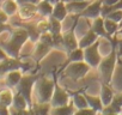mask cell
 Here are the masks:
<instances>
[{"label": "cell", "mask_w": 122, "mask_h": 115, "mask_svg": "<svg viewBox=\"0 0 122 115\" xmlns=\"http://www.w3.org/2000/svg\"><path fill=\"white\" fill-rule=\"evenodd\" d=\"M29 40V34L24 28H18L16 30L11 31V37L0 43V47H1L9 56L11 58H19V53L22 47L25 44V42Z\"/></svg>", "instance_id": "obj_1"}, {"label": "cell", "mask_w": 122, "mask_h": 115, "mask_svg": "<svg viewBox=\"0 0 122 115\" xmlns=\"http://www.w3.org/2000/svg\"><path fill=\"white\" fill-rule=\"evenodd\" d=\"M117 56H118L117 47L112 46V49L110 50V53L101 60V63L98 65V73H99L101 83H107V84L110 83V80L112 78V74H114Z\"/></svg>", "instance_id": "obj_2"}, {"label": "cell", "mask_w": 122, "mask_h": 115, "mask_svg": "<svg viewBox=\"0 0 122 115\" xmlns=\"http://www.w3.org/2000/svg\"><path fill=\"white\" fill-rule=\"evenodd\" d=\"M54 89H55V84L51 79H48L46 77H40L34 86L36 102L50 103L51 96L54 94Z\"/></svg>", "instance_id": "obj_3"}, {"label": "cell", "mask_w": 122, "mask_h": 115, "mask_svg": "<svg viewBox=\"0 0 122 115\" xmlns=\"http://www.w3.org/2000/svg\"><path fill=\"white\" fill-rule=\"evenodd\" d=\"M40 78V76L37 74H30V76H23L20 82L18 83V85L16 86L17 92H19L20 95H23L25 97V99L29 103V107H32V92H34V86L35 83L37 82V79Z\"/></svg>", "instance_id": "obj_4"}, {"label": "cell", "mask_w": 122, "mask_h": 115, "mask_svg": "<svg viewBox=\"0 0 122 115\" xmlns=\"http://www.w3.org/2000/svg\"><path fill=\"white\" fill-rule=\"evenodd\" d=\"M91 66L86 61H76V63H70L64 70V74L72 80H79L87 74L90 71Z\"/></svg>", "instance_id": "obj_5"}, {"label": "cell", "mask_w": 122, "mask_h": 115, "mask_svg": "<svg viewBox=\"0 0 122 115\" xmlns=\"http://www.w3.org/2000/svg\"><path fill=\"white\" fill-rule=\"evenodd\" d=\"M26 67H29V65L22 63L18 58L9 56L7 59L0 61V77H5L9 72L15 70H26Z\"/></svg>", "instance_id": "obj_6"}, {"label": "cell", "mask_w": 122, "mask_h": 115, "mask_svg": "<svg viewBox=\"0 0 122 115\" xmlns=\"http://www.w3.org/2000/svg\"><path fill=\"white\" fill-rule=\"evenodd\" d=\"M98 46H99V40H97L93 44L84 48V61H86L91 66V68L98 67V65L102 60V56L98 50Z\"/></svg>", "instance_id": "obj_7"}, {"label": "cell", "mask_w": 122, "mask_h": 115, "mask_svg": "<svg viewBox=\"0 0 122 115\" xmlns=\"http://www.w3.org/2000/svg\"><path fill=\"white\" fill-rule=\"evenodd\" d=\"M68 102H70V94L66 92L61 86L55 85L54 94H53L51 99H50V104H51V107L65 105V104H68Z\"/></svg>", "instance_id": "obj_8"}, {"label": "cell", "mask_w": 122, "mask_h": 115, "mask_svg": "<svg viewBox=\"0 0 122 115\" xmlns=\"http://www.w3.org/2000/svg\"><path fill=\"white\" fill-rule=\"evenodd\" d=\"M102 5H103V0H95V1H92V3H91L79 16L93 21V19H96L97 17L101 16Z\"/></svg>", "instance_id": "obj_9"}, {"label": "cell", "mask_w": 122, "mask_h": 115, "mask_svg": "<svg viewBox=\"0 0 122 115\" xmlns=\"http://www.w3.org/2000/svg\"><path fill=\"white\" fill-rule=\"evenodd\" d=\"M62 47L66 49L67 53H71L79 47V41L77 40L73 29H70L66 32L62 31Z\"/></svg>", "instance_id": "obj_10"}, {"label": "cell", "mask_w": 122, "mask_h": 115, "mask_svg": "<svg viewBox=\"0 0 122 115\" xmlns=\"http://www.w3.org/2000/svg\"><path fill=\"white\" fill-rule=\"evenodd\" d=\"M93 0H81V1H67L66 3V9L68 13L72 15H80Z\"/></svg>", "instance_id": "obj_11"}, {"label": "cell", "mask_w": 122, "mask_h": 115, "mask_svg": "<svg viewBox=\"0 0 122 115\" xmlns=\"http://www.w3.org/2000/svg\"><path fill=\"white\" fill-rule=\"evenodd\" d=\"M28 107H29V103L25 99V97L20 95L19 92H17L13 96V102L11 105L12 113H29V110H26Z\"/></svg>", "instance_id": "obj_12"}, {"label": "cell", "mask_w": 122, "mask_h": 115, "mask_svg": "<svg viewBox=\"0 0 122 115\" xmlns=\"http://www.w3.org/2000/svg\"><path fill=\"white\" fill-rule=\"evenodd\" d=\"M18 15L20 17V19H31L37 15V5L34 4H23L19 5L18 9Z\"/></svg>", "instance_id": "obj_13"}, {"label": "cell", "mask_w": 122, "mask_h": 115, "mask_svg": "<svg viewBox=\"0 0 122 115\" xmlns=\"http://www.w3.org/2000/svg\"><path fill=\"white\" fill-rule=\"evenodd\" d=\"M50 46L41 42V41H37L36 42V46H35V49H34V53H32V58L36 63H40L43 58L50 52Z\"/></svg>", "instance_id": "obj_14"}, {"label": "cell", "mask_w": 122, "mask_h": 115, "mask_svg": "<svg viewBox=\"0 0 122 115\" xmlns=\"http://www.w3.org/2000/svg\"><path fill=\"white\" fill-rule=\"evenodd\" d=\"M91 29L99 36V37H105V38H110V36L108 35V32H107V30H105V28H104V17H102V16H99V17H97L96 19H93L92 21V26H91Z\"/></svg>", "instance_id": "obj_15"}, {"label": "cell", "mask_w": 122, "mask_h": 115, "mask_svg": "<svg viewBox=\"0 0 122 115\" xmlns=\"http://www.w3.org/2000/svg\"><path fill=\"white\" fill-rule=\"evenodd\" d=\"M22 77H23V74H22L20 70H15V71L9 72L5 76V84H6V86L10 88V89L16 88L18 85V83L20 82Z\"/></svg>", "instance_id": "obj_16"}, {"label": "cell", "mask_w": 122, "mask_h": 115, "mask_svg": "<svg viewBox=\"0 0 122 115\" xmlns=\"http://www.w3.org/2000/svg\"><path fill=\"white\" fill-rule=\"evenodd\" d=\"M67 15H68V11H67V9H66V3L64 1V0H60L59 3H56V4L54 5L53 13H51V16H53L54 18H56V19H59V21L62 22V21L67 17Z\"/></svg>", "instance_id": "obj_17"}, {"label": "cell", "mask_w": 122, "mask_h": 115, "mask_svg": "<svg viewBox=\"0 0 122 115\" xmlns=\"http://www.w3.org/2000/svg\"><path fill=\"white\" fill-rule=\"evenodd\" d=\"M97 40H99V36L92 30V29H90L80 40H79V48H86V47H89V46H91V44H93Z\"/></svg>", "instance_id": "obj_18"}, {"label": "cell", "mask_w": 122, "mask_h": 115, "mask_svg": "<svg viewBox=\"0 0 122 115\" xmlns=\"http://www.w3.org/2000/svg\"><path fill=\"white\" fill-rule=\"evenodd\" d=\"M99 97L103 102V105H108L111 103V99L114 97V91L111 88H109V85L107 83H102L101 84V92H99Z\"/></svg>", "instance_id": "obj_19"}, {"label": "cell", "mask_w": 122, "mask_h": 115, "mask_svg": "<svg viewBox=\"0 0 122 115\" xmlns=\"http://www.w3.org/2000/svg\"><path fill=\"white\" fill-rule=\"evenodd\" d=\"M53 9H54V5L51 3H49L48 0H41L37 4V13L44 18H48L51 16Z\"/></svg>", "instance_id": "obj_20"}, {"label": "cell", "mask_w": 122, "mask_h": 115, "mask_svg": "<svg viewBox=\"0 0 122 115\" xmlns=\"http://www.w3.org/2000/svg\"><path fill=\"white\" fill-rule=\"evenodd\" d=\"M19 26L20 28H24L26 31H28V34H29V40H31L32 42H37L38 40H40V31H38V29H37V24H35V23H25V24H19Z\"/></svg>", "instance_id": "obj_21"}, {"label": "cell", "mask_w": 122, "mask_h": 115, "mask_svg": "<svg viewBox=\"0 0 122 115\" xmlns=\"http://www.w3.org/2000/svg\"><path fill=\"white\" fill-rule=\"evenodd\" d=\"M77 111V108L74 104H65V105H60V107H51L50 114H59V115H71Z\"/></svg>", "instance_id": "obj_22"}, {"label": "cell", "mask_w": 122, "mask_h": 115, "mask_svg": "<svg viewBox=\"0 0 122 115\" xmlns=\"http://www.w3.org/2000/svg\"><path fill=\"white\" fill-rule=\"evenodd\" d=\"M85 97H86V99H87V103H89V107L90 108H92L93 110H96V113H102V110H103V102H102V99H101V97L99 96H91V95H87V94H85Z\"/></svg>", "instance_id": "obj_23"}, {"label": "cell", "mask_w": 122, "mask_h": 115, "mask_svg": "<svg viewBox=\"0 0 122 115\" xmlns=\"http://www.w3.org/2000/svg\"><path fill=\"white\" fill-rule=\"evenodd\" d=\"M1 9L10 17H12V16H15L18 12L19 5H18V3L16 1V0H5V1L1 4Z\"/></svg>", "instance_id": "obj_24"}, {"label": "cell", "mask_w": 122, "mask_h": 115, "mask_svg": "<svg viewBox=\"0 0 122 115\" xmlns=\"http://www.w3.org/2000/svg\"><path fill=\"white\" fill-rule=\"evenodd\" d=\"M13 92L11 91V89H4L0 91V104L1 105H6V107H11L12 102H13Z\"/></svg>", "instance_id": "obj_25"}, {"label": "cell", "mask_w": 122, "mask_h": 115, "mask_svg": "<svg viewBox=\"0 0 122 115\" xmlns=\"http://www.w3.org/2000/svg\"><path fill=\"white\" fill-rule=\"evenodd\" d=\"M104 28H105L108 35H109L110 38H111V37H112L114 35H116L117 31L120 30V24H118L117 22H115V21L109 19V18H104ZM110 38H109V40H110Z\"/></svg>", "instance_id": "obj_26"}, {"label": "cell", "mask_w": 122, "mask_h": 115, "mask_svg": "<svg viewBox=\"0 0 122 115\" xmlns=\"http://www.w3.org/2000/svg\"><path fill=\"white\" fill-rule=\"evenodd\" d=\"M72 99H73V104L77 109H83V108H86L89 107V103H87V99L85 97V94H79V92H74L72 95Z\"/></svg>", "instance_id": "obj_27"}, {"label": "cell", "mask_w": 122, "mask_h": 115, "mask_svg": "<svg viewBox=\"0 0 122 115\" xmlns=\"http://www.w3.org/2000/svg\"><path fill=\"white\" fill-rule=\"evenodd\" d=\"M50 110H51V104L50 103H40V102H36V104H32L30 111L34 113V114L44 115V114L50 113Z\"/></svg>", "instance_id": "obj_28"}, {"label": "cell", "mask_w": 122, "mask_h": 115, "mask_svg": "<svg viewBox=\"0 0 122 115\" xmlns=\"http://www.w3.org/2000/svg\"><path fill=\"white\" fill-rule=\"evenodd\" d=\"M76 61H84V49L83 48H77L74 50H72L71 53H68V58L66 65L70 63H76Z\"/></svg>", "instance_id": "obj_29"}, {"label": "cell", "mask_w": 122, "mask_h": 115, "mask_svg": "<svg viewBox=\"0 0 122 115\" xmlns=\"http://www.w3.org/2000/svg\"><path fill=\"white\" fill-rule=\"evenodd\" d=\"M48 18H49V23H50L49 32H51L53 35H57V34L62 32V24H61V21L54 18L53 16H50Z\"/></svg>", "instance_id": "obj_30"}, {"label": "cell", "mask_w": 122, "mask_h": 115, "mask_svg": "<svg viewBox=\"0 0 122 115\" xmlns=\"http://www.w3.org/2000/svg\"><path fill=\"white\" fill-rule=\"evenodd\" d=\"M37 29H38V31H40V34H44V32H48L49 31V29H50V23H49V18L47 19H41V21H38L37 23Z\"/></svg>", "instance_id": "obj_31"}, {"label": "cell", "mask_w": 122, "mask_h": 115, "mask_svg": "<svg viewBox=\"0 0 122 115\" xmlns=\"http://www.w3.org/2000/svg\"><path fill=\"white\" fill-rule=\"evenodd\" d=\"M38 41H41V42H43V43L50 46L51 48L54 47V37H53V34L49 32V31H48V32H44V34H41Z\"/></svg>", "instance_id": "obj_32"}, {"label": "cell", "mask_w": 122, "mask_h": 115, "mask_svg": "<svg viewBox=\"0 0 122 115\" xmlns=\"http://www.w3.org/2000/svg\"><path fill=\"white\" fill-rule=\"evenodd\" d=\"M104 18H109L111 21H115L120 24V22L122 21V10H115V11H111L109 12Z\"/></svg>", "instance_id": "obj_33"}, {"label": "cell", "mask_w": 122, "mask_h": 115, "mask_svg": "<svg viewBox=\"0 0 122 115\" xmlns=\"http://www.w3.org/2000/svg\"><path fill=\"white\" fill-rule=\"evenodd\" d=\"M114 107H117L122 110V92H118V94H114V97L111 99V103Z\"/></svg>", "instance_id": "obj_34"}, {"label": "cell", "mask_w": 122, "mask_h": 115, "mask_svg": "<svg viewBox=\"0 0 122 115\" xmlns=\"http://www.w3.org/2000/svg\"><path fill=\"white\" fill-rule=\"evenodd\" d=\"M103 114H112V113H121V109L117 108V107H114L112 104H108V105H104L103 107V110H102Z\"/></svg>", "instance_id": "obj_35"}, {"label": "cell", "mask_w": 122, "mask_h": 115, "mask_svg": "<svg viewBox=\"0 0 122 115\" xmlns=\"http://www.w3.org/2000/svg\"><path fill=\"white\" fill-rule=\"evenodd\" d=\"M9 15L6 13V12H4V10L3 9H0V23H7L9 22Z\"/></svg>", "instance_id": "obj_36"}, {"label": "cell", "mask_w": 122, "mask_h": 115, "mask_svg": "<svg viewBox=\"0 0 122 115\" xmlns=\"http://www.w3.org/2000/svg\"><path fill=\"white\" fill-rule=\"evenodd\" d=\"M41 0H17L18 5H23V4H34V5H37Z\"/></svg>", "instance_id": "obj_37"}, {"label": "cell", "mask_w": 122, "mask_h": 115, "mask_svg": "<svg viewBox=\"0 0 122 115\" xmlns=\"http://www.w3.org/2000/svg\"><path fill=\"white\" fill-rule=\"evenodd\" d=\"M5 31H12L11 26L7 25V23H6V24H5V23H0V34H3V32H5Z\"/></svg>", "instance_id": "obj_38"}, {"label": "cell", "mask_w": 122, "mask_h": 115, "mask_svg": "<svg viewBox=\"0 0 122 115\" xmlns=\"http://www.w3.org/2000/svg\"><path fill=\"white\" fill-rule=\"evenodd\" d=\"M10 113V107L0 104V115H7Z\"/></svg>", "instance_id": "obj_39"}, {"label": "cell", "mask_w": 122, "mask_h": 115, "mask_svg": "<svg viewBox=\"0 0 122 115\" xmlns=\"http://www.w3.org/2000/svg\"><path fill=\"white\" fill-rule=\"evenodd\" d=\"M9 58V55H7V53L0 47V61H3V60H5V59H7Z\"/></svg>", "instance_id": "obj_40"}, {"label": "cell", "mask_w": 122, "mask_h": 115, "mask_svg": "<svg viewBox=\"0 0 122 115\" xmlns=\"http://www.w3.org/2000/svg\"><path fill=\"white\" fill-rule=\"evenodd\" d=\"M117 54L118 55L122 54V37L117 38Z\"/></svg>", "instance_id": "obj_41"}, {"label": "cell", "mask_w": 122, "mask_h": 115, "mask_svg": "<svg viewBox=\"0 0 122 115\" xmlns=\"http://www.w3.org/2000/svg\"><path fill=\"white\" fill-rule=\"evenodd\" d=\"M117 1H118V0H103V5H105V6H111V5L116 4Z\"/></svg>", "instance_id": "obj_42"}, {"label": "cell", "mask_w": 122, "mask_h": 115, "mask_svg": "<svg viewBox=\"0 0 122 115\" xmlns=\"http://www.w3.org/2000/svg\"><path fill=\"white\" fill-rule=\"evenodd\" d=\"M48 1H49V3H51L53 5H55L56 3H59V1H60V0H48Z\"/></svg>", "instance_id": "obj_43"}, {"label": "cell", "mask_w": 122, "mask_h": 115, "mask_svg": "<svg viewBox=\"0 0 122 115\" xmlns=\"http://www.w3.org/2000/svg\"><path fill=\"white\" fill-rule=\"evenodd\" d=\"M65 3H67V1H81V0H64Z\"/></svg>", "instance_id": "obj_44"}, {"label": "cell", "mask_w": 122, "mask_h": 115, "mask_svg": "<svg viewBox=\"0 0 122 115\" xmlns=\"http://www.w3.org/2000/svg\"><path fill=\"white\" fill-rule=\"evenodd\" d=\"M117 35H121V36H122V28H121V29L117 31Z\"/></svg>", "instance_id": "obj_45"}, {"label": "cell", "mask_w": 122, "mask_h": 115, "mask_svg": "<svg viewBox=\"0 0 122 115\" xmlns=\"http://www.w3.org/2000/svg\"><path fill=\"white\" fill-rule=\"evenodd\" d=\"M121 28H122V21L120 22V29H121Z\"/></svg>", "instance_id": "obj_46"}, {"label": "cell", "mask_w": 122, "mask_h": 115, "mask_svg": "<svg viewBox=\"0 0 122 115\" xmlns=\"http://www.w3.org/2000/svg\"><path fill=\"white\" fill-rule=\"evenodd\" d=\"M121 113H122V110H121Z\"/></svg>", "instance_id": "obj_47"}, {"label": "cell", "mask_w": 122, "mask_h": 115, "mask_svg": "<svg viewBox=\"0 0 122 115\" xmlns=\"http://www.w3.org/2000/svg\"><path fill=\"white\" fill-rule=\"evenodd\" d=\"M16 1H17V0H16Z\"/></svg>", "instance_id": "obj_48"}]
</instances>
